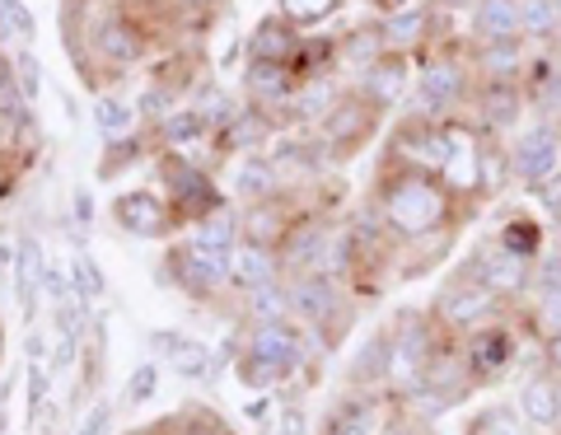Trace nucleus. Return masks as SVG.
<instances>
[{
  "mask_svg": "<svg viewBox=\"0 0 561 435\" xmlns=\"http://www.w3.org/2000/svg\"><path fill=\"white\" fill-rule=\"evenodd\" d=\"M370 206L379 211L383 230L393 234V243L412 249V243H431V239H449L454 225L463 220V211L472 216V206L459 197L454 187L431 169H416L398 154H383L379 173H375V197Z\"/></svg>",
  "mask_w": 561,
  "mask_h": 435,
  "instance_id": "obj_1",
  "label": "nucleus"
},
{
  "mask_svg": "<svg viewBox=\"0 0 561 435\" xmlns=\"http://www.w3.org/2000/svg\"><path fill=\"white\" fill-rule=\"evenodd\" d=\"M472 90H478V76H472L468 57H459L454 47H426L412 80V113L440 122L454 108H463Z\"/></svg>",
  "mask_w": 561,
  "mask_h": 435,
  "instance_id": "obj_2",
  "label": "nucleus"
},
{
  "mask_svg": "<svg viewBox=\"0 0 561 435\" xmlns=\"http://www.w3.org/2000/svg\"><path fill=\"white\" fill-rule=\"evenodd\" d=\"M431 314L440 319V328L449 337H468L472 328H482V323H496L505 319V300L496 290H486L478 276H472L463 263L454 267L449 282L435 290V300H431Z\"/></svg>",
  "mask_w": 561,
  "mask_h": 435,
  "instance_id": "obj_3",
  "label": "nucleus"
},
{
  "mask_svg": "<svg viewBox=\"0 0 561 435\" xmlns=\"http://www.w3.org/2000/svg\"><path fill=\"white\" fill-rule=\"evenodd\" d=\"M154 169H160V183H164L169 206H173V216H179V225H197V220H206L210 211H220V206H225V193L216 187V179L206 173V164L187 160V154L164 150Z\"/></svg>",
  "mask_w": 561,
  "mask_h": 435,
  "instance_id": "obj_4",
  "label": "nucleus"
},
{
  "mask_svg": "<svg viewBox=\"0 0 561 435\" xmlns=\"http://www.w3.org/2000/svg\"><path fill=\"white\" fill-rule=\"evenodd\" d=\"M445 342H449V333L431 309H398L393 314V379H389V389H398V393L408 389L435 360V352H440Z\"/></svg>",
  "mask_w": 561,
  "mask_h": 435,
  "instance_id": "obj_5",
  "label": "nucleus"
},
{
  "mask_svg": "<svg viewBox=\"0 0 561 435\" xmlns=\"http://www.w3.org/2000/svg\"><path fill=\"white\" fill-rule=\"evenodd\" d=\"M286 290H290V314L319 328V333L328 337V346L342 342V328L351 319V300L342 295L337 276L328 272H300V276H286Z\"/></svg>",
  "mask_w": 561,
  "mask_h": 435,
  "instance_id": "obj_6",
  "label": "nucleus"
},
{
  "mask_svg": "<svg viewBox=\"0 0 561 435\" xmlns=\"http://www.w3.org/2000/svg\"><path fill=\"white\" fill-rule=\"evenodd\" d=\"M463 267L478 276L486 290H496L505 305L529 300V290H534V263H529V257H519V253H511L496 234H486V239L472 243V253L463 257Z\"/></svg>",
  "mask_w": 561,
  "mask_h": 435,
  "instance_id": "obj_7",
  "label": "nucleus"
},
{
  "mask_svg": "<svg viewBox=\"0 0 561 435\" xmlns=\"http://www.w3.org/2000/svg\"><path fill=\"white\" fill-rule=\"evenodd\" d=\"M459 352L468 360L472 385H496L519 356V328L511 319L482 323V328H472L468 337H459Z\"/></svg>",
  "mask_w": 561,
  "mask_h": 435,
  "instance_id": "obj_8",
  "label": "nucleus"
},
{
  "mask_svg": "<svg viewBox=\"0 0 561 435\" xmlns=\"http://www.w3.org/2000/svg\"><path fill=\"white\" fill-rule=\"evenodd\" d=\"M169 282L187 290L192 300H206L210 290H220V286H230V263H234V253L230 249H202V243H192L183 239L179 249H173L169 257Z\"/></svg>",
  "mask_w": 561,
  "mask_h": 435,
  "instance_id": "obj_9",
  "label": "nucleus"
},
{
  "mask_svg": "<svg viewBox=\"0 0 561 435\" xmlns=\"http://www.w3.org/2000/svg\"><path fill=\"white\" fill-rule=\"evenodd\" d=\"M389 154L408 160L416 169H431V173H445L449 164V136H445V122L435 117H421V113H402L389 131Z\"/></svg>",
  "mask_w": 561,
  "mask_h": 435,
  "instance_id": "obj_10",
  "label": "nucleus"
},
{
  "mask_svg": "<svg viewBox=\"0 0 561 435\" xmlns=\"http://www.w3.org/2000/svg\"><path fill=\"white\" fill-rule=\"evenodd\" d=\"M379 122H383V113L360 90H342V99L332 103L328 117L319 122V136H323V146H332L337 154H351L379 131Z\"/></svg>",
  "mask_w": 561,
  "mask_h": 435,
  "instance_id": "obj_11",
  "label": "nucleus"
},
{
  "mask_svg": "<svg viewBox=\"0 0 561 435\" xmlns=\"http://www.w3.org/2000/svg\"><path fill=\"white\" fill-rule=\"evenodd\" d=\"M511 169H515V179L524 183V193H529L534 183L548 179V173L561 169V127L552 117H538L515 136L511 141Z\"/></svg>",
  "mask_w": 561,
  "mask_h": 435,
  "instance_id": "obj_12",
  "label": "nucleus"
},
{
  "mask_svg": "<svg viewBox=\"0 0 561 435\" xmlns=\"http://www.w3.org/2000/svg\"><path fill=\"white\" fill-rule=\"evenodd\" d=\"M332 225L323 216H295L286 239L276 243L280 253V276H300V272H323L332 253Z\"/></svg>",
  "mask_w": 561,
  "mask_h": 435,
  "instance_id": "obj_13",
  "label": "nucleus"
},
{
  "mask_svg": "<svg viewBox=\"0 0 561 435\" xmlns=\"http://www.w3.org/2000/svg\"><path fill=\"white\" fill-rule=\"evenodd\" d=\"M113 220L122 225V234L131 239H164L179 230V216H173V206L150 193V187H131V193H117L113 197Z\"/></svg>",
  "mask_w": 561,
  "mask_h": 435,
  "instance_id": "obj_14",
  "label": "nucleus"
},
{
  "mask_svg": "<svg viewBox=\"0 0 561 435\" xmlns=\"http://www.w3.org/2000/svg\"><path fill=\"white\" fill-rule=\"evenodd\" d=\"M529 90H524V80H478V90H472V117L482 122L486 131H515L524 113H529Z\"/></svg>",
  "mask_w": 561,
  "mask_h": 435,
  "instance_id": "obj_15",
  "label": "nucleus"
},
{
  "mask_svg": "<svg viewBox=\"0 0 561 435\" xmlns=\"http://www.w3.org/2000/svg\"><path fill=\"white\" fill-rule=\"evenodd\" d=\"M412 80H416V71H412V57H408V51H383V57L370 66V71L360 76L356 90L370 99L379 113H393L398 103L412 94Z\"/></svg>",
  "mask_w": 561,
  "mask_h": 435,
  "instance_id": "obj_16",
  "label": "nucleus"
},
{
  "mask_svg": "<svg viewBox=\"0 0 561 435\" xmlns=\"http://www.w3.org/2000/svg\"><path fill=\"white\" fill-rule=\"evenodd\" d=\"M389 379H393V319L379 323L356 346V356L346 365V389H389Z\"/></svg>",
  "mask_w": 561,
  "mask_h": 435,
  "instance_id": "obj_17",
  "label": "nucleus"
},
{
  "mask_svg": "<svg viewBox=\"0 0 561 435\" xmlns=\"http://www.w3.org/2000/svg\"><path fill=\"white\" fill-rule=\"evenodd\" d=\"M150 352L160 365H169L173 375L183 379H216L210 370H216V352H210L206 342L187 337V333H169V328H160V333H150Z\"/></svg>",
  "mask_w": 561,
  "mask_h": 435,
  "instance_id": "obj_18",
  "label": "nucleus"
},
{
  "mask_svg": "<svg viewBox=\"0 0 561 435\" xmlns=\"http://www.w3.org/2000/svg\"><path fill=\"white\" fill-rule=\"evenodd\" d=\"M319 435H383L379 431V389H346L323 412Z\"/></svg>",
  "mask_w": 561,
  "mask_h": 435,
  "instance_id": "obj_19",
  "label": "nucleus"
},
{
  "mask_svg": "<svg viewBox=\"0 0 561 435\" xmlns=\"http://www.w3.org/2000/svg\"><path fill=\"white\" fill-rule=\"evenodd\" d=\"M90 47H94V57L108 66H136L146 57V33H140L127 14H103L99 24H90Z\"/></svg>",
  "mask_w": 561,
  "mask_h": 435,
  "instance_id": "obj_20",
  "label": "nucleus"
},
{
  "mask_svg": "<svg viewBox=\"0 0 561 435\" xmlns=\"http://www.w3.org/2000/svg\"><path fill=\"white\" fill-rule=\"evenodd\" d=\"M435 10L440 5H416V10H398V14H379V38L383 51H408L421 57L426 47H435Z\"/></svg>",
  "mask_w": 561,
  "mask_h": 435,
  "instance_id": "obj_21",
  "label": "nucleus"
},
{
  "mask_svg": "<svg viewBox=\"0 0 561 435\" xmlns=\"http://www.w3.org/2000/svg\"><path fill=\"white\" fill-rule=\"evenodd\" d=\"M519 412H524V422H529L534 431H542V435H552V431H561V375H552L548 365H542L538 375H529L519 385Z\"/></svg>",
  "mask_w": 561,
  "mask_h": 435,
  "instance_id": "obj_22",
  "label": "nucleus"
},
{
  "mask_svg": "<svg viewBox=\"0 0 561 435\" xmlns=\"http://www.w3.org/2000/svg\"><path fill=\"white\" fill-rule=\"evenodd\" d=\"M243 90H249V103H257V108H290L295 90H300V76H295L286 61L249 57V66H243Z\"/></svg>",
  "mask_w": 561,
  "mask_h": 435,
  "instance_id": "obj_23",
  "label": "nucleus"
},
{
  "mask_svg": "<svg viewBox=\"0 0 561 435\" xmlns=\"http://www.w3.org/2000/svg\"><path fill=\"white\" fill-rule=\"evenodd\" d=\"M468 66L478 80H524L529 66V43L505 38V43H468Z\"/></svg>",
  "mask_w": 561,
  "mask_h": 435,
  "instance_id": "obj_24",
  "label": "nucleus"
},
{
  "mask_svg": "<svg viewBox=\"0 0 561 435\" xmlns=\"http://www.w3.org/2000/svg\"><path fill=\"white\" fill-rule=\"evenodd\" d=\"M280 282V253L272 243H257V239H243L234 243V263H230V286H239L243 295H253L262 286Z\"/></svg>",
  "mask_w": 561,
  "mask_h": 435,
  "instance_id": "obj_25",
  "label": "nucleus"
},
{
  "mask_svg": "<svg viewBox=\"0 0 561 435\" xmlns=\"http://www.w3.org/2000/svg\"><path fill=\"white\" fill-rule=\"evenodd\" d=\"M249 352L272 356L290 370L305 365V333L290 319H267V323H249Z\"/></svg>",
  "mask_w": 561,
  "mask_h": 435,
  "instance_id": "obj_26",
  "label": "nucleus"
},
{
  "mask_svg": "<svg viewBox=\"0 0 561 435\" xmlns=\"http://www.w3.org/2000/svg\"><path fill=\"white\" fill-rule=\"evenodd\" d=\"M505 38H524L519 0H478L468 10V43H505Z\"/></svg>",
  "mask_w": 561,
  "mask_h": 435,
  "instance_id": "obj_27",
  "label": "nucleus"
},
{
  "mask_svg": "<svg viewBox=\"0 0 561 435\" xmlns=\"http://www.w3.org/2000/svg\"><path fill=\"white\" fill-rule=\"evenodd\" d=\"M280 187H286V179H280V169L272 154H243V160H234V173H230V193L234 202H267L276 197Z\"/></svg>",
  "mask_w": 561,
  "mask_h": 435,
  "instance_id": "obj_28",
  "label": "nucleus"
},
{
  "mask_svg": "<svg viewBox=\"0 0 561 435\" xmlns=\"http://www.w3.org/2000/svg\"><path fill=\"white\" fill-rule=\"evenodd\" d=\"M154 127H160L164 150L187 154V160H197V164H202V146H216V136H210V127L202 122L197 108H173L169 117L154 122Z\"/></svg>",
  "mask_w": 561,
  "mask_h": 435,
  "instance_id": "obj_29",
  "label": "nucleus"
},
{
  "mask_svg": "<svg viewBox=\"0 0 561 435\" xmlns=\"http://www.w3.org/2000/svg\"><path fill=\"white\" fill-rule=\"evenodd\" d=\"M305 47V28H295L286 14H267L253 33H249V57L257 61H295V51Z\"/></svg>",
  "mask_w": 561,
  "mask_h": 435,
  "instance_id": "obj_30",
  "label": "nucleus"
},
{
  "mask_svg": "<svg viewBox=\"0 0 561 435\" xmlns=\"http://www.w3.org/2000/svg\"><path fill=\"white\" fill-rule=\"evenodd\" d=\"M43 267H47V253H43V243L38 234H20L14 239V295H20V305H24V314H33V305H38V286H43Z\"/></svg>",
  "mask_w": 561,
  "mask_h": 435,
  "instance_id": "obj_31",
  "label": "nucleus"
},
{
  "mask_svg": "<svg viewBox=\"0 0 561 435\" xmlns=\"http://www.w3.org/2000/svg\"><path fill=\"white\" fill-rule=\"evenodd\" d=\"M239 225H243V239H257V243H272V249H276V243L286 239V230L295 225V216H290V206L280 202V193H276L267 202H249V206H243Z\"/></svg>",
  "mask_w": 561,
  "mask_h": 435,
  "instance_id": "obj_32",
  "label": "nucleus"
},
{
  "mask_svg": "<svg viewBox=\"0 0 561 435\" xmlns=\"http://www.w3.org/2000/svg\"><path fill=\"white\" fill-rule=\"evenodd\" d=\"M290 375H295L290 365H280L272 356H257V352H249V346H243L239 360H234V379H239V389H249V393H276Z\"/></svg>",
  "mask_w": 561,
  "mask_h": 435,
  "instance_id": "obj_33",
  "label": "nucleus"
},
{
  "mask_svg": "<svg viewBox=\"0 0 561 435\" xmlns=\"http://www.w3.org/2000/svg\"><path fill=\"white\" fill-rule=\"evenodd\" d=\"M379 57H383L379 24L360 28V33H342V38H337V71H346V76H365Z\"/></svg>",
  "mask_w": 561,
  "mask_h": 435,
  "instance_id": "obj_34",
  "label": "nucleus"
},
{
  "mask_svg": "<svg viewBox=\"0 0 561 435\" xmlns=\"http://www.w3.org/2000/svg\"><path fill=\"white\" fill-rule=\"evenodd\" d=\"M519 24H524V43H557L561 38V0H519Z\"/></svg>",
  "mask_w": 561,
  "mask_h": 435,
  "instance_id": "obj_35",
  "label": "nucleus"
},
{
  "mask_svg": "<svg viewBox=\"0 0 561 435\" xmlns=\"http://www.w3.org/2000/svg\"><path fill=\"white\" fill-rule=\"evenodd\" d=\"M496 239H501L511 253L529 257V263H538L542 249H548V234H542V220H534V216H519V211H511V216L501 220Z\"/></svg>",
  "mask_w": 561,
  "mask_h": 435,
  "instance_id": "obj_36",
  "label": "nucleus"
},
{
  "mask_svg": "<svg viewBox=\"0 0 561 435\" xmlns=\"http://www.w3.org/2000/svg\"><path fill=\"white\" fill-rule=\"evenodd\" d=\"M511 179H515V169H511V146H501V136L486 131L482 160H478V187H482V197H496Z\"/></svg>",
  "mask_w": 561,
  "mask_h": 435,
  "instance_id": "obj_37",
  "label": "nucleus"
},
{
  "mask_svg": "<svg viewBox=\"0 0 561 435\" xmlns=\"http://www.w3.org/2000/svg\"><path fill=\"white\" fill-rule=\"evenodd\" d=\"M463 435H534V426L524 422L519 403H491L482 412H472V422L463 426Z\"/></svg>",
  "mask_w": 561,
  "mask_h": 435,
  "instance_id": "obj_38",
  "label": "nucleus"
},
{
  "mask_svg": "<svg viewBox=\"0 0 561 435\" xmlns=\"http://www.w3.org/2000/svg\"><path fill=\"white\" fill-rule=\"evenodd\" d=\"M519 319L529 328V337H538V342L561 333V290H534L529 305L519 309Z\"/></svg>",
  "mask_w": 561,
  "mask_h": 435,
  "instance_id": "obj_39",
  "label": "nucleus"
},
{
  "mask_svg": "<svg viewBox=\"0 0 561 435\" xmlns=\"http://www.w3.org/2000/svg\"><path fill=\"white\" fill-rule=\"evenodd\" d=\"M187 239L202 243V249H230L234 253V243H239V216L230 211V206H220V211H210L206 220L187 225Z\"/></svg>",
  "mask_w": 561,
  "mask_h": 435,
  "instance_id": "obj_40",
  "label": "nucleus"
},
{
  "mask_svg": "<svg viewBox=\"0 0 561 435\" xmlns=\"http://www.w3.org/2000/svg\"><path fill=\"white\" fill-rule=\"evenodd\" d=\"M192 108L202 113V122L210 127V136H220L225 127H230V122L243 113V103L234 99V94H225L220 84H206V90L197 94V103H192Z\"/></svg>",
  "mask_w": 561,
  "mask_h": 435,
  "instance_id": "obj_41",
  "label": "nucleus"
},
{
  "mask_svg": "<svg viewBox=\"0 0 561 435\" xmlns=\"http://www.w3.org/2000/svg\"><path fill=\"white\" fill-rule=\"evenodd\" d=\"M38 38V20L24 0H0V43H20V47H33Z\"/></svg>",
  "mask_w": 561,
  "mask_h": 435,
  "instance_id": "obj_42",
  "label": "nucleus"
},
{
  "mask_svg": "<svg viewBox=\"0 0 561 435\" xmlns=\"http://www.w3.org/2000/svg\"><path fill=\"white\" fill-rule=\"evenodd\" d=\"M136 117H140L136 103H127V99H113V94L94 99V122H99V131L108 136V141H113V136H127L136 127Z\"/></svg>",
  "mask_w": 561,
  "mask_h": 435,
  "instance_id": "obj_43",
  "label": "nucleus"
},
{
  "mask_svg": "<svg viewBox=\"0 0 561 435\" xmlns=\"http://www.w3.org/2000/svg\"><path fill=\"white\" fill-rule=\"evenodd\" d=\"M337 10H342V0H276V14H286L295 28L328 24Z\"/></svg>",
  "mask_w": 561,
  "mask_h": 435,
  "instance_id": "obj_44",
  "label": "nucleus"
},
{
  "mask_svg": "<svg viewBox=\"0 0 561 435\" xmlns=\"http://www.w3.org/2000/svg\"><path fill=\"white\" fill-rule=\"evenodd\" d=\"M43 300H47V309H90L80 300V290H76V282H70V276L57 267V263H47L43 267Z\"/></svg>",
  "mask_w": 561,
  "mask_h": 435,
  "instance_id": "obj_45",
  "label": "nucleus"
},
{
  "mask_svg": "<svg viewBox=\"0 0 561 435\" xmlns=\"http://www.w3.org/2000/svg\"><path fill=\"white\" fill-rule=\"evenodd\" d=\"M267 319H290V290L286 282H272V286H262L253 290V300H249V323H267Z\"/></svg>",
  "mask_w": 561,
  "mask_h": 435,
  "instance_id": "obj_46",
  "label": "nucleus"
},
{
  "mask_svg": "<svg viewBox=\"0 0 561 435\" xmlns=\"http://www.w3.org/2000/svg\"><path fill=\"white\" fill-rule=\"evenodd\" d=\"M257 431L262 435H309V416L300 403H280V408H272V416Z\"/></svg>",
  "mask_w": 561,
  "mask_h": 435,
  "instance_id": "obj_47",
  "label": "nucleus"
},
{
  "mask_svg": "<svg viewBox=\"0 0 561 435\" xmlns=\"http://www.w3.org/2000/svg\"><path fill=\"white\" fill-rule=\"evenodd\" d=\"M160 375H164V365H160V360H146V365H140V370L127 379V393H122V398H127L131 408H146L150 398H154V389H160Z\"/></svg>",
  "mask_w": 561,
  "mask_h": 435,
  "instance_id": "obj_48",
  "label": "nucleus"
},
{
  "mask_svg": "<svg viewBox=\"0 0 561 435\" xmlns=\"http://www.w3.org/2000/svg\"><path fill=\"white\" fill-rule=\"evenodd\" d=\"M70 272H76V290H80V300L84 305H94V300H103V272H99V263L90 253H76V263H70Z\"/></svg>",
  "mask_w": 561,
  "mask_h": 435,
  "instance_id": "obj_49",
  "label": "nucleus"
},
{
  "mask_svg": "<svg viewBox=\"0 0 561 435\" xmlns=\"http://www.w3.org/2000/svg\"><path fill=\"white\" fill-rule=\"evenodd\" d=\"M10 66H14V80H20V90H24V99L33 103L43 94V66H38V57H33L28 47H14V57H10Z\"/></svg>",
  "mask_w": 561,
  "mask_h": 435,
  "instance_id": "obj_50",
  "label": "nucleus"
},
{
  "mask_svg": "<svg viewBox=\"0 0 561 435\" xmlns=\"http://www.w3.org/2000/svg\"><path fill=\"white\" fill-rule=\"evenodd\" d=\"M529 197L538 202V211L548 216L552 225H561V169H557V173H548L542 183H534V187H529Z\"/></svg>",
  "mask_w": 561,
  "mask_h": 435,
  "instance_id": "obj_51",
  "label": "nucleus"
},
{
  "mask_svg": "<svg viewBox=\"0 0 561 435\" xmlns=\"http://www.w3.org/2000/svg\"><path fill=\"white\" fill-rule=\"evenodd\" d=\"M534 290H561V249H557V243H548L542 257L534 263Z\"/></svg>",
  "mask_w": 561,
  "mask_h": 435,
  "instance_id": "obj_52",
  "label": "nucleus"
},
{
  "mask_svg": "<svg viewBox=\"0 0 561 435\" xmlns=\"http://www.w3.org/2000/svg\"><path fill=\"white\" fill-rule=\"evenodd\" d=\"M47 389H51V370L43 360H33L28 365V422H38V412L47 403Z\"/></svg>",
  "mask_w": 561,
  "mask_h": 435,
  "instance_id": "obj_53",
  "label": "nucleus"
},
{
  "mask_svg": "<svg viewBox=\"0 0 561 435\" xmlns=\"http://www.w3.org/2000/svg\"><path fill=\"white\" fill-rule=\"evenodd\" d=\"M108 416H113V408H108V403H94L90 412H84V422H80V431H76V435H103V431H108Z\"/></svg>",
  "mask_w": 561,
  "mask_h": 435,
  "instance_id": "obj_54",
  "label": "nucleus"
},
{
  "mask_svg": "<svg viewBox=\"0 0 561 435\" xmlns=\"http://www.w3.org/2000/svg\"><path fill=\"white\" fill-rule=\"evenodd\" d=\"M538 352H542V365H548L552 375H561V333L542 337V342H538Z\"/></svg>",
  "mask_w": 561,
  "mask_h": 435,
  "instance_id": "obj_55",
  "label": "nucleus"
},
{
  "mask_svg": "<svg viewBox=\"0 0 561 435\" xmlns=\"http://www.w3.org/2000/svg\"><path fill=\"white\" fill-rule=\"evenodd\" d=\"M383 435H426V422L412 412V416H398V422L383 426Z\"/></svg>",
  "mask_w": 561,
  "mask_h": 435,
  "instance_id": "obj_56",
  "label": "nucleus"
},
{
  "mask_svg": "<svg viewBox=\"0 0 561 435\" xmlns=\"http://www.w3.org/2000/svg\"><path fill=\"white\" fill-rule=\"evenodd\" d=\"M416 5H431V0H375L379 14H398V10H416Z\"/></svg>",
  "mask_w": 561,
  "mask_h": 435,
  "instance_id": "obj_57",
  "label": "nucleus"
},
{
  "mask_svg": "<svg viewBox=\"0 0 561 435\" xmlns=\"http://www.w3.org/2000/svg\"><path fill=\"white\" fill-rule=\"evenodd\" d=\"M267 416H272V398H253V403H249V422L262 426Z\"/></svg>",
  "mask_w": 561,
  "mask_h": 435,
  "instance_id": "obj_58",
  "label": "nucleus"
},
{
  "mask_svg": "<svg viewBox=\"0 0 561 435\" xmlns=\"http://www.w3.org/2000/svg\"><path fill=\"white\" fill-rule=\"evenodd\" d=\"M76 216H80L84 225H90V216H94V206H90V193H84V187L76 193Z\"/></svg>",
  "mask_w": 561,
  "mask_h": 435,
  "instance_id": "obj_59",
  "label": "nucleus"
},
{
  "mask_svg": "<svg viewBox=\"0 0 561 435\" xmlns=\"http://www.w3.org/2000/svg\"><path fill=\"white\" fill-rule=\"evenodd\" d=\"M173 5H183V10H210L216 0H173Z\"/></svg>",
  "mask_w": 561,
  "mask_h": 435,
  "instance_id": "obj_60",
  "label": "nucleus"
},
{
  "mask_svg": "<svg viewBox=\"0 0 561 435\" xmlns=\"http://www.w3.org/2000/svg\"><path fill=\"white\" fill-rule=\"evenodd\" d=\"M478 0H440V10H472Z\"/></svg>",
  "mask_w": 561,
  "mask_h": 435,
  "instance_id": "obj_61",
  "label": "nucleus"
},
{
  "mask_svg": "<svg viewBox=\"0 0 561 435\" xmlns=\"http://www.w3.org/2000/svg\"><path fill=\"white\" fill-rule=\"evenodd\" d=\"M552 243H557V249H561V225H552Z\"/></svg>",
  "mask_w": 561,
  "mask_h": 435,
  "instance_id": "obj_62",
  "label": "nucleus"
},
{
  "mask_svg": "<svg viewBox=\"0 0 561 435\" xmlns=\"http://www.w3.org/2000/svg\"><path fill=\"white\" fill-rule=\"evenodd\" d=\"M66 5H80V0H66Z\"/></svg>",
  "mask_w": 561,
  "mask_h": 435,
  "instance_id": "obj_63",
  "label": "nucleus"
},
{
  "mask_svg": "<svg viewBox=\"0 0 561 435\" xmlns=\"http://www.w3.org/2000/svg\"><path fill=\"white\" fill-rule=\"evenodd\" d=\"M230 435H234V431H230Z\"/></svg>",
  "mask_w": 561,
  "mask_h": 435,
  "instance_id": "obj_64",
  "label": "nucleus"
}]
</instances>
